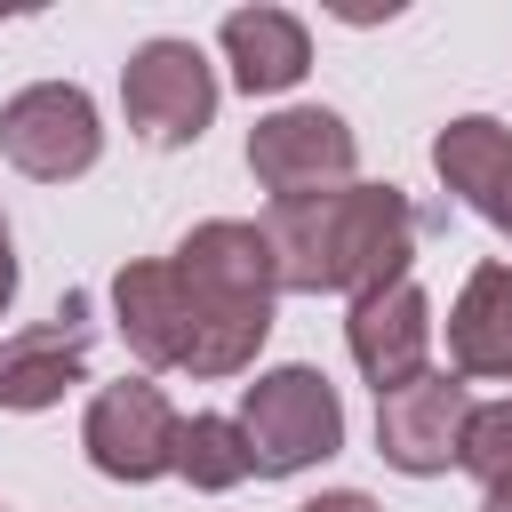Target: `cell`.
Returning a JSON list of instances; mask_svg holds the SVG:
<instances>
[{"label":"cell","mask_w":512,"mask_h":512,"mask_svg":"<svg viewBox=\"0 0 512 512\" xmlns=\"http://www.w3.org/2000/svg\"><path fill=\"white\" fill-rule=\"evenodd\" d=\"M264 240H272L280 288H304V296L344 288L360 304V296L408 280L416 208L392 184H336V192H312V200H272Z\"/></svg>","instance_id":"6da1fadb"},{"label":"cell","mask_w":512,"mask_h":512,"mask_svg":"<svg viewBox=\"0 0 512 512\" xmlns=\"http://www.w3.org/2000/svg\"><path fill=\"white\" fill-rule=\"evenodd\" d=\"M240 432H248V456L264 480H288L320 456L344 448V408H336V384L320 368H272L248 384L240 400Z\"/></svg>","instance_id":"7a4b0ae2"},{"label":"cell","mask_w":512,"mask_h":512,"mask_svg":"<svg viewBox=\"0 0 512 512\" xmlns=\"http://www.w3.org/2000/svg\"><path fill=\"white\" fill-rule=\"evenodd\" d=\"M80 440H88V464H96V472H112V480H160V472H176L184 416L168 408L160 384L128 376V384H104V392L88 400Z\"/></svg>","instance_id":"3957f363"},{"label":"cell","mask_w":512,"mask_h":512,"mask_svg":"<svg viewBox=\"0 0 512 512\" xmlns=\"http://www.w3.org/2000/svg\"><path fill=\"white\" fill-rule=\"evenodd\" d=\"M120 104L144 144H192L216 112V80L192 40H144L120 72Z\"/></svg>","instance_id":"277c9868"},{"label":"cell","mask_w":512,"mask_h":512,"mask_svg":"<svg viewBox=\"0 0 512 512\" xmlns=\"http://www.w3.org/2000/svg\"><path fill=\"white\" fill-rule=\"evenodd\" d=\"M96 144H104L96 104H88L72 80H40V88H24V96L0 104V152H8L24 176H40V184L80 176V168L96 160Z\"/></svg>","instance_id":"5b68a950"},{"label":"cell","mask_w":512,"mask_h":512,"mask_svg":"<svg viewBox=\"0 0 512 512\" xmlns=\"http://www.w3.org/2000/svg\"><path fill=\"white\" fill-rule=\"evenodd\" d=\"M352 128L328 112V104H296V112H272L256 120L248 136V168L272 200H312V192H336L352 176Z\"/></svg>","instance_id":"8992f818"},{"label":"cell","mask_w":512,"mask_h":512,"mask_svg":"<svg viewBox=\"0 0 512 512\" xmlns=\"http://www.w3.org/2000/svg\"><path fill=\"white\" fill-rule=\"evenodd\" d=\"M464 424H472V392L456 376H416L400 392L376 400V448L400 472H448L464 464Z\"/></svg>","instance_id":"52a82bcc"},{"label":"cell","mask_w":512,"mask_h":512,"mask_svg":"<svg viewBox=\"0 0 512 512\" xmlns=\"http://www.w3.org/2000/svg\"><path fill=\"white\" fill-rule=\"evenodd\" d=\"M344 336H352L360 376H368L376 400H384V392H400V384L424 376V352H432V304H424L416 280H392V288H376V296L352 304Z\"/></svg>","instance_id":"ba28073f"},{"label":"cell","mask_w":512,"mask_h":512,"mask_svg":"<svg viewBox=\"0 0 512 512\" xmlns=\"http://www.w3.org/2000/svg\"><path fill=\"white\" fill-rule=\"evenodd\" d=\"M88 368V304L64 296L56 320L0 336V408H48L64 400V384H80Z\"/></svg>","instance_id":"9c48e42d"},{"label":"cell","mask_w":512,"mask_h":512,"mask_svg":"<svg viewBox=\"0 0 512 512\" xmlns=\"http://www.w3.org/2000/svg\"><path fill=\"white\" fill-rule=\"evenodd\" d=\"M432 168H440V184L464 192L496 232H512V128L464 112V120H448V128L432 136Z\"/></svg>","instance_id":"30bf717a"},{"label":"cell","mask_w":512,"mask_h":512,"mask_svg":"<svg viewBox=\"0 0 512 512\" xmlns=\"http://www.w3.org/2000/svg\"><path fill=\"white\" fill-rule=\"evenodd\" d=\"M176 272H184L192 288L248 296V304H272V288H280V264H272L264 224H232V216L192 224V232H184V248H176Z\"/></svg>","instance_id":"8fae6325"},{"label":"cell","mask_w":512,"mask_h":512,"mask_svg":"<svg viewBox=\"0 0 512 512\" xmlns=\"http://www.w3.org/2000/svg\"><path fill=\"white\" fill-rule=\"evenodd\" d=\"M224 56H232V80L248 96H280V88L304 80L312 40H304V24L288 8H232L224 16Z\"/></svg>","instance_id":"7c38bea8"},{"label":"cell","mask_w":512,"mask_h":512,"mask_svg":"<svg viewBox=\"0 0 512 512\" xmlns=\"http://www.w3.org/2000/svg\"><path fill=\"white\" fill-rule=\"evenodd\" d=\"M112 304H120V336H128L136 360L184 368V280H176V264H120Z\"/></svg>","instance_id":"4fadbf2b"},{"label":"cell","mask_w":512,"mask_h":512,"mask_svg":"<svg viewBox=\"0 0 512 512\" xmlns=\"http://www.w3.org/2000/svg\"><path fill=\"white\" fill-rule=\"evenodd\" d=\"M448 360L464 376H512V272L480 264L448 312Z\"/></svg>","instance_id":"5bb4252c"},{"label":"cell","mask_w":512,"mask_h":512,"mask_svg":"<svg viewBox=\"0 0 512 512\" xmlns=\"http://www.w3.org/2000/svg\"><path fill=\"white\" fill-rule=\"evenodd\" d=\"M176 472H184L192 488H240V480L256 472L240 416H192L184 440H176Z\"/></svg>","instance_id":"9a60e30c"},{"label":"cell","mask_w":512,"mask_h":512,"mask_svg":"<svg viewBox=\"0 0 512 512\" xmlns=\"http://www.w3.org/2000/svg\"><path fill=\"white\" fill-rule=\"evenodd\" d=\"M464 464L488 480V496H496V488H512V400L472 408V424H464Z\"/></svg>","instance_id":"2e32d148"},{"label":"cell","mask_w":512,"mask_h":512,"mask_svg":"<svg viewBox=\"0 0 512 512\" xmlns=\"http://www.w3.org/2000/svg\"><path fill=\"white\" fill-rule=\"evenodd\" d=\"M304 512H376V504H368V496H360V488H336V496H312V504H304Z\"/></svg>","instance_id":"e0dca14e"},{"label":"cell","mask_w":512,"mask_h":512,"mask_svg":"<svg viewBox=\"0 0 512 512\" xmlns=\"http://www.w3.org/2000/svg\"><path fill=\"white\" fill-rule=\"evenodd\" d=\"M8 296H16V256H8V232H0V312H8Z\"/></svg>","instance_id":"ac0fdd59"},{"label":"cell","mask_w":512,"mask_h":512,"mask_svg":"<svg viewBox=\"0 0 512 512\" xmlns=\"http://www.w3.org/2000/svg\"><path fill=\"white\" fill-rule=\"evenodd\" d=\"M480 512H512V488H496V496H488V504H480Z\"/></svg>","instance_id":"d6986e66"}]
</instances>
